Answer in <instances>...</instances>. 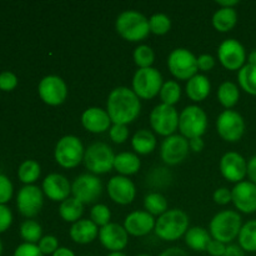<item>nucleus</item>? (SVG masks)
<instances>
[{"instance_id":"obj_12","label":"nucleus","mask_w":256,"mask_h":256,"mask_svg":"<svg viewBox=\"0 0 256 256\" xmlns=\"http://www.w3.org/2000/svg\"><path fill=\"white\" fill-rule=\"evenodd\" d=\"M216 132L222 140L238 142L245 134V120L235 110H224L216 119Z\"/></svg>"},{"instance_id":"obj_37","label":"nucleus","mask_w":256,"mask_h":256,"mask_svg":"<svg viewBox=\"0 0 256 256\" xmlns=\"http://www.w3.org/2000/svg\"><path fill=\"white\" fill-rule=\"evenodd\" d=\"M20 236L25 242L29 244H36L42 238V225L35 220H26L20 226Z\"/></svg>"},{"instance_id":"obj_27","label":"nucleus","mask_w":256,"mask_h":256,"mask_svg":"<svg viewBox=\"0 0 256 256\" xmlns=\"http://www.w3.org/2000/svg\"><path fill=\"white\" fill-rule=\"evenodd\" d=\"M132 148L138 155H149L156 148V136L148 129H140L132 135Z\"/></svg>"},{"instance_id":"obj_22","label":"nucleus","mask_w":256,"mask_h":256,"mask_svg":"<svg viewBox=\"0 0 256 256\" xmlns=\"http://www.w3.org/2000/svg\"><path fill=\"white\" fill-rule=\"evenodd\" d=\"M42 190L52 202H62L72 195V182L64 175L52 172L42 180Z\"/></svg>"},{"instance_id":"obj_25","label":"nucleus","mask_w":256,"mask_h":256,"mask_svg":"<svg viewBox=\"0 0 256 256\" xmlns=\"http://www.w3.org/2000/svg\"><path fill=\"white\" fill-rule=\"evenodd\" d=\"M212 92V84L206 75L199 74L189 79L186 82V86H185V92H186L188 98L194 102H202L206 99Z\"/></svg>"},{"instance_id":"obj_23","label":"nucleus","mask_w":256,"mask_h":256,"mask_svg":"<svg viewBox=\"0 0 256 256\" xmlns=\"http://www.w3.org/2000/svg\"><path fill=\"white\" fill-rule=\"evenodd\" d=\"M82 125L86 132L92 134H102L112 125L106 109L98 106L88 108L82 114Z\"/></svg>"},{"instance_id":"obj_58","label":"nucleus","mask_w":256,"mask_h":256,"mask_svg":"<svg viewBox=\"0 0 256 256\" xmlns=\"http://www.w3.org/2000/svg\"><path fill=\"white\" fill-rule=\"evenodd\" d=\"M2 240H0V255H2Z\"/></svg>"},{"instance_id":"obj_20","label":"nucleus","mask_w":256,"mask_h":256,"mask_svg":"<svg viewBox=\"0 0 256 256\" xmlns=\"http://www.w3.org/2000/svg\"><path fill=\"white\" fill-rule=\"evenodd\" d=\"M232 204L242 214L256 212V185L249 180L235 184L232 189Z\"/></svg>"},{"instance_id":"obj_59","label":"nucleus","mask_w":256,"mask_h":256,"mask_svg":"<svg viewBox=\"0 0 256 256\" xmlns=\"http://www.w3.org/2000/svg\"><path fill=\"white\" fill-rule=\"evenodd\" d=\"M136 256H152V255H149V254H139V255H136Z\"/></svg>"},{"instance_id":"obj_4","label":"nucleus","mask_w":256,"mask_h":256,"mask_svg":"<svg viewBox=\"0 0 256 256\" xmlns=\"http://www.w3.org/2000/svg\"><path fill=\"white\" fill-rule=\"evenodd\" d=\"M242 215L235 210H222L212 219L209 224V232L218 242L229 245L238 239L242 228Z\"/></svg>"},{"instance_id":"obj_39","label":"nucleus","mask_w":256,"mask_h":256,"mask_svg":"<svg viewBox=\"0 0 256 256\" xmlns=\"http://www.w3.org/2000/svg\"><path fill=\"white\" fill-rule=\"evenodd\" d=\"M149 28L150 32L162 36V35L168 34L170 32V29H172V20H170V18L166 14L156 12V14L150 16Z\"/></svg>"},{"instance_id":"obj_31","label":"nucleus","mask_w":256,"mask_h":256,"mask_svg":"<svg viewBox=\"0 0 256 256\" xmlns=\"http://www.w3.org/2000/svg\"><path fill=\"white\" fill-rule=\"evenodd\" d=\"M240 89L235 82H224L218 89V100L226 110H232L239 102Z\"/></svg>"},{"instance_id":"obj_32","label":"nucleus","mask_w":256,"mask_h":256,"mask_svg":"<svg viewBox=\"0 0 256 256\" xmlns=\"http://www.w3.org/2000/svg\"><path fill=\"white\" fill-rule=\"evenodd\" d=\"M144 209L154 218H159L169 210V204L162 192H152L144 198Z\"/></svg>"},{"instance_id":"obj_53","label":"nucleus","mask_w":256,"mask_h":256,"mask_svg":"<svg viewBox=\"0 0 256 256\" xmlns=\"http://www.w3.org/2000/svg\"><path fill=\"white\" fill-rule=\"evenodd\" d=\"M159 256H189V254L184 249H182V248L172 246L165 249Z\"/></svg>"},{"instance_id":"obj_11","label":"nucleus","mask_w":256,"mask_h":256,"mask_svg":"<svg viewBox=\"0 0 256 256\" xmlns=\"http://www.w3.org/2000/svg\"><path fill=\"white\" fill-rule=\"evenodd\" d=\"M102 194V182L96 175L82 174L72 182V196L84 205L95 204Z\"/></svg>"},{"instance_id":"obj_43","label":"nucleus","mask_w":256,"mask_h":256,"mask_svg":"<svg viewBox=\"0 0 256 256\" xmlns=\"http://www.w3.org/2000/svg\"><path fill=\"white\" fill-rule=\"evenodd\" d=\"M12 196V184L9 178L0 174V204L5 205Z\"/></svg>"},{"instance_id":"obj_3","label":"nucleus","mask_w":256,"mask_h":256,"mask_svg":"<svg viewBox=\"0 0 256 256\" xmlns=\"http://www.w3.org/2000/svg\"><path fill=\"white\" fill-rule=\"evenodd\" d=\"M115 30L124 40L130 42H142L150 34L149 19L136 10H125L116 18Z\"/></svg>"},{"instance_id":"obj_48","label":"nucleus","mask_w":256,"mask_h":256,"mask_svg":"<svg viewBox=\"0 0 256 256\" xmlns=\"http://www.w3.org/2000/svg\"><path fill=\"white\" fill-rule=\"evenodd\" d=\"M198 68L200 72H208L215 68V59L210 54H202L198 56Z\"/></svg>"},{"instance_id":"obj_15","label":"nucleus","mask_w":256,"mask_h":256,"mask_svg":"<svg viewBox=\"0 0 256 256\" xmlns=\"http://www.w3.org/2000/svg\"><path fill=\"white\" fill-rule=\"evenodd\" d=\"M189 140L180 134L165 138L160 146V158L164 164L175 166L184 162L189 155Z\"/></svg>"},{"instance_id":"obj_54","label":"nucleus","mask_w":256,"mask_h":256,"mask_svg":"<svg viewBox=\"0 0 256 256\" xmlns=\"http://www.w3.org/2000/svg\"><path fill=\"white\" fill-rule=\"evenodd\" d=\"M52 256H76V255H75V252H72V250H70L69 248L60 246Z\"/></svg>"},{"instance_id":"obj_7","label":"nucleus","mask_w":256,"mask_h":256,"mask_svg":"<svg viewBox=\"0 0 256 256\" xmlns=\"http://www.w3.org/2000/svg\"><path fill=\"white\" fill-rule=\"evenodd\" d=\"M162 84V75L155 68L138 69L132 76V89L139 99L150 100L160 94Z\"/></svg>"},{"instance_id":"obj_36","label":"nucleus","mask_w":256,"mask_h":256,"mask_svg":"<svg viewBox=\"0 0 256 256\" xmlns=\"http://www.w3.org/2000/svg\"><path fill=\"white\" fill-rule=\"evenodd\" d=\"M40 174H42V168H40L39 162H35V160H25L18 170L20 182L26 185L34 184L39 179Z\"/></svg>"},{"instance_id":"obj_13","label":"nucleus","mask_w":256,"mask_h":256,"mask_svg":"<svg viewBox=\"0 0 256 256\" xmlns=\"http://www.w3.org/2000/svg\"><path fill=\"white\" fill-rule=\"evenodd\" d=\"M218 59L226 70L239 72L244 65H246V50L239 40L226 39L218 48Z\"/></svg>"},{"instance_id":"obj_21","label":"nucleus","mask_w":256,"mask_h":256,"mask_svg":"<svg viewBox=\"0 0 256 256\" xmlns=\"http://www.w3.org/2000/svg\"><path fill=\"white\" fill-rule=\"evenodd\" d=\"M156 219L145 210H135L126 215L124 220V229L132 236L142 238L154 232Z\"/></svg>"},{"instance_id":"obj_55","label":"nucleus","mask_w":256,"mask_h":256,"mask_svg":"<svg viewBox=\"0 0 256 256\" xmlns=\"http://www.w3.org/2000/svg\"><path fill=\"white\" fill-rule=\"evenodd\" d=\"M239 4L238 0H224V2H218V5L219 8H232V9H235V6Z\"/></svg>"},{"instance_id":"obj_18","label":"nucleus","mask_w":256,"mask_h":256,"mask_svg":"<svg viewBox=\"0 0 256 256\" xmlns=\"http://www.w3.org/2000/svg\"><path fill=\"white\" fill-rule=\"evenodd\" d=\"M108 195L118 205L132 204L136 196V186L128 176L115 175L106 185Z\"/></svg>"},{"instance_id":"obj_29","label":"nucleus","mask_w":256,"mask_h":256,"mask_svg":"<svg viewBox=\"0 0 256 256\" xmlns=\"http://www.w3.org/2000/svg\"><path fill=\"white\" fill-rule=\"evenodd\" d=\"M212 26L219 32H229L238 22V12L232 8H219L212 15Z\"/></svg>"},{"instance_id":"obj_46","label":"nucleus","mask_w":256,"mask_h":256,"mask_svg":"<svg viewBox=\"0 0 256 256\" xmlns=\"http://www.w3.org/2000/svg\"><path fill=\"white\" fill-rule=\"evenodd\" d=\"M212 199H214L215 204L228 205L229 202H232V190H229L228 188H219V189L215 190L214 195H212Z\"/></svg>"},{"instance_id":"obj_51","label":"nucleus","mask_w":256,"mask_h":256,"mask_svg":"<svg viewBox=\"0 0 256 256\" xmlns=\"http://www.w3.org/2000/svg\"><path fill=\"white\" fill-rule=\"evenodd\" d=\"M189 148L192 152H202L205 148V142L202 138H194L189 140Z\"/></svg>"},{"instance_id":"obj_16","label":"nucleus","mask_w":256,"mask_h":256,"mask_svg":"<svg viewBox=\"0 0 256 256\" xmlns=\"http://www.w3.org/2000/svg\"><path fill=\"white\" fill-rule=\"evenodd\" d=\"M16 205L24 216H36L44 205V192L36 185H25L18 192Z\"/></svg>"},{"instance_id":"obj_52","label":"nucleus","mask_w":256,"mask_h":256,"mask_svg":"<svg viewBox=\"0 0 256 256\" xmlns=\"http://www.w3.org/2000/svg\"><path fill=\"white\" fill-rule=\"evenodd\" d=\"M224 256H245V252L240 248L239 244H229L226 245Z\"/></svg>"},{"instance_id":"obj_49","label":"nucleus","mask_w":256,"mask_h":256,"mask_svg":"<svg viewBox=\"0 0 256 256\" xmlns=\"http://www.w3.org/2000/svg\"><path fill=\"white\" fill-rule=\"evenodd\" d=\"M225 250H226V244L214 239L210 240L209 245L206 248V252L209 256H224Z\"/></svg>"},{"instance_id":"obj_38","label":"nucleus","mask_w":256,"mask_h":256,"mask_svg":"<svg viewBox=\"0 0 256 256\" xmlns=\"http://www.w3.org/2000/svg\"><path fill=\"white\" fill-rule=\"evenodd\" d=\"M132 59L139 69H146V68H152L155 62V52L149 45L142 44L136 46L132 54Z\"/></svg>"},{"instance_id":"obj_47","label":"nucleus","mask_w":256,"mask_h":256,"mask_svg":"<svg viewBox=\"0 0 256 256\" xmlns=\"http://www.w3.org/2000/svg\"><path fill=\"white\" fill-rule=\"evenodd\" d=\"M12 222V214L6 205L0 204V232L9 229Z\"/></svg>"},{"instance_id":"obj_34","label":"nucleus","mask_w":256,"mask_h":256,"mask_svg":"<svg viewBox=\"0 0 256 256\" xmlns=\"http://www.w3.org/2000/svg\"><path fill=\"white\" fill-rule=\"evenodd\" d=\"M238 82L240 89L246 94L256 96V66L246 64L238 72Z\"/></svg>"},{"instance_id":"obj_28","label":"nucleus","mask_w":256,"mask_h":256,"mask_svg":"<svg viewBox=\"0 0 256 256\" xmlns=\"http://www.w3.org/2000/svg\"><path fill=\"white\" fill-rule=\"evenodd\" d=\"M212 235L206 229L202 226H192L189 228L186 234L184 235L185 244L189 249L194 252H206V248L212 240Z\"/></svg>"},{"instance_id":"obj_10","label":"nucleus","mask_w":256,"mask_h":256,"mask_svg":"<svg viewBox=\"0 0 256 256\" xmlns=\"http://www.w3.org/2000/svg\"><path fill=\"white\" fill-rule=\"evenodd\" d=\"M179 115L175 106L159 104L150 112V126L160 136H172L179 129Z\"/></svg>"},{"instance_id":"obj_24","label":"nucleus","mask_w":256,"mask_h":256,"mask_svg":"<svg viewBox=\"0 0 256 256\" xmlns=\"http://www.w3.org/2000/svg\"><path fill=\"white\" fill-rule=\"evenodd\" d=\"M69 236L76 244H92L99 238V226H96L90 219H82L72 225Z\"/></svg>"},{"instance_id":"obj_56","label":"nucleus","mask_w":256,"mask_h":256,"mask_svg":"<svg viewBox=\"0 0 256 256\" xmlns=\"http://www.w3.org/2000/svg\"><path fill=\"white\" fill-rule=\"evenodd\" d=\"M248 64L255 65L256 66V49L252 50V52L248 55Z\"/></svg>"},{"instance_id":"obj_2","label":"nucleus","mask_w":256,"mask_h":256,"mask_svg":"<svg viewBox=\"0 0 256 256\" xmlns=\"http://www.w3.org/2000/svg\"><path fill=\"white\" fill-rule=\"evenodd\" d=\"M189 216L182 209H169L155 222L154 232L162 242H176L189 230Z\"/></svg>"},{"instance_id":"obj_14","label":"nucleus","mask_w":256,"mask_h":256,"mask_svg":"<svg viewBox=\"0 0 256 256\" xmlns=\"http://www.w3.org/2000/svg\"><path fill=\"white\" fill-rule=\"evenodd\" d=\"M38 92L46 105L59 106L68 98V85L58 75H46L40 80Z\"/></svg>"},{"instance_id":"obj_42","label":"nucleus","mask_w":256,"mask_h":256,"mask_svg":"<svg viewBox=\"0 0 256 256\" xmlns=\"http://www.w3.org/2000/svg\"><path fill=\"white\" fill-rule=\"evenodd\" d=\"M40 252L44 255H52L58 249H59V240L54 235H45L38 242Z\"/></svg>"},{"instance_id":"obj_60","label":"nucleus","mask_w":256,"mask_h":256,"mask_svg":"<svg viewBox=\"0 0 256 256\" xmlns=\"http://www.w3.org/2000/svg\"><path fill=\"white\" fill-rule=\"evenodd\" d=\"M208 256H209V255H208Z\"/></svg>"},{"instance_id":"obj_5","label":"nucleus","mask_w":256,"mask_h":256,"mask_svg":"<svg viewBox=\"0 0 256 256\" xmlns=\"http://www.w3.org/2000/svg\"><path fill=\"white\" fill-rule=\"evenodd\" d=\"M85 148L82 140L75 135L60 138L54 149V158L58 165L64 169H74L84 162Z\"/></svg>"},{"instance_id":"obj_44","label":"nucleus","mask_w":256,"mask_h":256,"mask_svg":"<svg viewBox=\"0 0 256 256\" xmlns=\"http://www.w3.org/2000/svg\"><path fill=\"white\" fill-rule=\"evenodd\" d=\"M14 256H45L40 252L39 246L36 244H29V242H22V245L16 248Z\"/></svg>"},{"instance_id":"obj_8","label":"nucleus","mask_w":256,"mask_h":256,"mask_svg":"<svg viewBox=\"0 0 256 256\" xmlns=\"http://www.w3.org/2000/svg\"><path fill=\"white\" fill-rule=\"evenodd\" d=\"M208 129V115L204 109L198 105L184 108L179 115L180 135L188 140L202 138Z\"/></svg>"},{"instance_id":"obj_45","label":"nucleus","mask_w":256,"mask_h":256,"mask_svg":"<svg viewBox=\"0 0 256 256\" xmlns=\"http://www.w3.org/2000/svg\"><path fill=\"white\" fill-rule=\"evenodd\" d=\"M18 85V78L14 72H4L0 74V89L4 92H10Z\"/></svg>"},{"instance_id":"obj_40","label":"nucleus","mask_w":256,"mask_h":256,"mask_svg":"<svg viewBox=\"0 0 256 256\" xmlns=\"http://www.w3.org/2000/svg\"><path fill=\"white\" fill-rule=\"evenodd\" d=\"M112 219V212L109 206L105 204H95L90 210V220L94 222L96 226L102 228L105 225L110 224Z\"/></svg>"},{"instance_id":"obj_41","label":"nucleus","mask_w":256,"mask_h":256,"mask_svg":"<svg viewBox=\"0 0 256 256\" xmlns=\"http://www.w3.org/2000/svg\"><path fill=\"white\" fill-rule=\"evenodd\" d=\"M109 136L115 144H124L129 138V129L128 125L112 124L109 129Z\"/></svg>"},{"instance_id":"obj_1","label":"nucleus","mask_w":256,"mask_h":256,"mask_svg":"<svg viewBox=\"0 0 256 256\" xmlns=\"http://www.w3.org/2000/svg\"><path fill=\"white\" fill-rule=\"evenodd\" d=\"M106 112L112 124L129 125L139 118L142 102L132 89L118 86L108 96Z\"/></svg>"},{"instance_id":"obj_35","label":"nucleus","mask_w":256,"mask_h":256,"mask_svg":"<svg viewBox=\"0 0 256 256\" xmlns=\"http://www.w3.org/2000/svg\"><path fill=\"white\" fill-rule=\"evenodd\" d=\"M159 96L162 100V104L175 106V104H178L180 102V98H182V86L176 80L164 82Z\"/></svg>"},{"instance_id":"obj_30","label":"nucleus","mask_w":256,"mask_h":256,"mask_svg":"<svg viewBox=\"0 0 256 256\" xmlns=\"http://www.w3.org/2000/svg\"><path fill=\"white\" fill-rule=\"evenodd\" d=\"M84 206L85 205L82 202L75 199L74 196H70L62 202H60L59 215L64 222L74 224V222L82 220V214H84Z\"/></svg>"},{"instance_id":"obj_50","label":"nucleus","mask_w":256,"mask_h":256,"mask_svg":"<svg viewBox=\"0 0 256 256\" xmlns=\"http://www.w3.org/2000/svg\"><path fill=\"white\" fill-rule=\"evenodd\" d=\"M246 176L249 178V182L256 185V155L250 158L249 162H248Z\"/></svg>"},{"instance_id":"obj_17","label":"nucleus","mask_w":256,"mask_h":256,"mask_svg":"<svg viewBox=\"0 0 256 256\" xmlns=\"http://www.w3.org/2000/svg\"><path fill=\"white\" fill-rule=\"evenodd\" d=\"M219 169L225 180L238 184L246 178L248 162L239 152H228L220 159Z\"/></svg>"},{"instance_id":"obj_6","label":"nucleus","mask_w":256,"mask_h":256,"mask_svg":"<svg viewBox=\"0 0 256 256\" xmlns=\"http://www.w3.org/2000/svg\"><path fill=\"white\" fill-rule=\"evenodd\" d=\"M114 150L108 144L96 142L90 144L85 149L84 165L90 174L102 175L114 169Z\"/></svg>"},{"instance_id":"obj_57","label":"nucleus","mask_w":256,"mask_h":256,"mask_svg":"<svg viewBox=\"0 0 256 256\" xmlns=\"http://www.w3.org/2000/svg\"><path fill=\"white\" fill-rule=\"evenodd\" d=\"M108 256H126V255H125L122 252H109V255Z\"/></svg>"},{"instance_id":"obj_26","label":"nucleus","mask_w":256,"mask_h":256,"mask_svg":"<svg viewBox=\"0 0 256 256\" xmlns=\"http://www.w3.org/2000/svg\"><path fill=\"white\" fill-rule=\"evenodd\" d=\"M140 168H142V162L139 159V155L135 152H122L115 155L114 169L119 175L129 178L136 174Z\"/></svg>"},{"instance_id":"obj_9","label":"nucleus","mask_w":256,"mask_h":256,"mask_svg":"<svg viewBox=\"0 0 256 256\" xmlns=\"http://www.w3.org/2000/svg\"><path fill=\"white\" fill-rule=\"evenodd\" d=\"M168 68L178 80H189L198 74V58L185 48H176L168 56Z\"/></svg>"},{"instance_id":"obj_19","label":"nucleus","mask_w":256,"mask_h":256,"mask_svg":"<svg viewBox=\"0 0 256 256\" xmlns=\"http://www.w3.org/2000/svg\"><path fill=\"white\" fill-rule=\"evenodd\" d=\"M99 242L110 252H119L129 244V234L122 225L110 222L99 229Z\"/></svg>"},{"instance_id":"obj_33","label":"nucleus","mask_w":256,"mask_h":256,"mask_svg":"<svg viewBox=\"0 0 256 256\" xmlns=\"http://www.w3.org/2000/svg\"><path fill=\"white\" fill-rule=\"evenodd\" d=\"M238 240L245 252H256V219L249 220L242 225Z\"/></svg>"}]
</instances>
